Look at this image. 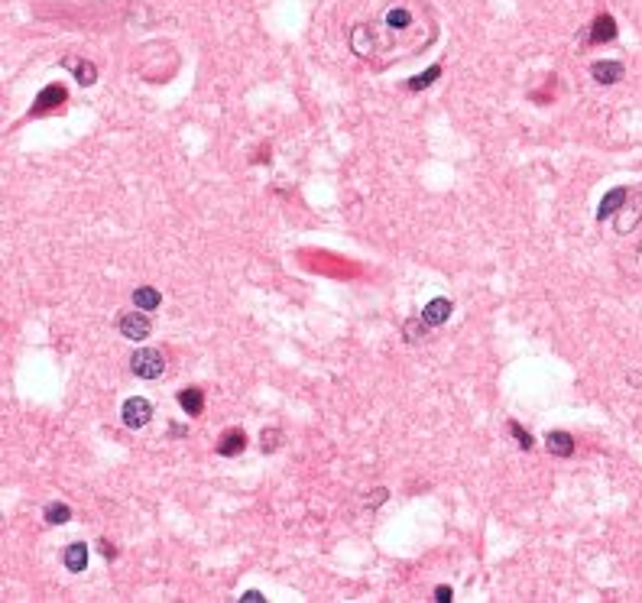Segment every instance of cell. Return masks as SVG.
<instances>
[{"label":"cell","instance_id":"6da1fadb","mask_svg":"<svg viewBox=\"0 0 642 603\" xmlns=\"http://www.w3.org/2000/svg\"><path fill=\"white\" fill-rule=\"evenodd\" d=\"M130 370H133V377H140V379H159L162 373H166V357H162L159 351H153V347H140V351H133V357H130Z\"/></svg>","mask_w":642,"mask_h":603},{"label":"cell","instance_id":"7a4b0ae2","mask_svg":"<svg viewBox=\"0 0 642 603\" xmlns=\"http://www.w3.org/2000/svg\"><path fill=\"white\" fill-rule=\"evenodd\" d=\"M123 425L127 428H146L150 422H153V406L143 399V396H130L127 402H123Z\"/></svg>","mask_w":642,"mask_h":603},{"label":"cell","instance_id":"3957f363","mask_svg":"<svg viewBox=\"0 0 642 603\" xmlns=\"http://www.w3.org/2000/svg\"><path fill=\"white\" fill-rule=\"evenodd\" d=\"M117 331H121L127 341H146L150 338V318L143 312H127L121 315V322H117Z\"/></svg>","mask_w":642,"mask_h":603},{"label":"cell","instance_id":"277c9868","mask_svg":"<svg viewBox=\"0 0 642 603\" xmlns=\"http://www.w3.org/2000/svg\"><path fill=\"white\" fill-rule=\"evenodd\" d=\"M617 39V20L610 13H600L587 30V42H610Z\"/></svg>","mask_w":642,"mask_h":603},{"label":"cell","instance_id":"5b68a950","mask_svg":"<svg viewBox=\"0 0 642 603\" xmlns=\"http://www.w3.org/2000/svg\"><path fill=\"white\" fill-rule=\"evenodd\" d=\"M626 195H629V188H623V185L603 195L600 208H597V221H607V217H613V214H617V211L623 208V205H626Z\"/></svg>","mask_w":642,"mask_h":603},{"label":"cell","instance_id":"8992f818","mask_svg":"<svg viewBox=\"0 0 642 603\" xmlns=\"http://www.w3.org/2000/svg\"><path fill=\"white\" fill-rule=\"evenodd\" d=\"M62 561H65V568H68L72 574H81L85 568H88V545H85V542H72V545L65 548Z\"/></svg>","mask_w":642,"mask_h":603},{"label":"cell","instance_id":"52a82bcc","mask_svg":"<svg viewBox=\"0 0 642 603\" xmlns=\"http://www.w3.org/2000/svg\"><path fill=\"white\" fill-rule=\"evenodd\" d=\"M65 101V88L62 85H49V88H42L40 91V97H36V107H32L30 114H46V111H52V107H59Z\"/></svg>","mask_w":642,"mask_h":603},{"label":"cell","instance_id":"ba28073f","mask_svg":"<svg viewBox=\"0 0 642 603\" xmlns=\"http://www.w3.org/2000/svg\"><path fill=\"white\" fill-rule=\"evenodd\" d=\"M590 75H594V81H600V85H617V81L626 75V68H623V62H594L590 65Z\"/></svg>","mask_w":642,"mask_h":603},{"label":"cell","instance_id":"9c48e42d","mask_svg":"<svg viewBox=\"0 0 642 603\" xmlns=\"http://www.w3.org/2000/svg\"><path fill=\"white\" fill-rule=\"evenodd\" d=\"M451 312H454V308H451V302L448 298H432V302H428L425 308H422V318H425L428 324H444L451 318Z\"/></svg>","mask_w":642,"mask_h":603},{"label":"cell","instance_id":"30bf717a","mask_svg":"<svg viewBox=\"0 0 642 603\" xmlns=\"http://www.w3.org/2000/svg\"><path fill=\"white\" fill-rule=\"evenodd\" d=\"M243 448H247V434L237 432V428H234V432H224V438L217 441V454H221V458H237Z\"/></svg>","mask_w":642,"mask_h":603},{"label":"cell","instance_id":"8fae6325","mask_svg":"<svg viewBox=\"0 0 642 603\" xmlns=\"http://www.w3.org/2000/svg\"><path fill=\"white\" fill-rule=\"evenodd\" d=\"M545 444L555 458H571V454H574V438H571L568 432H548Z\"/></svg>","mask_w":642,"mask_h":603},{"label":"cell","instance_id":"7c38bea8","mask_svg":"<svg viewBox=\"0 0 642 603\" xmlns=\"http://www.w3.org/2000/svg\"><path fill=\"white\" fill-rule=\"evenodd\" d=\"M133 305H137L140 312H153V308L162 305V296L153 289V286H140V289L133 292Z\"/></svg>","mask_w":642,"mask_h":603},{"label":"cell","instance_id":"4fadbf2b","mask_svg":"<svg viewBox=\"0 0 642 603\" xmlns=\"http://www.w3.org/2000/svg\"><path fill=\"white\" fill-rule=\"evenodd\" d=\"M178 406H182L188 415H201V409H205V393L195 389V386L182 389V393H178Z\"/></svg>","mask_w":642,"mask_h":603},{"label":"cell","instance_id":"5bb4252c","mask_svg":"<svg viewBox=\"0 0 642 603\" xmlns=\"http://www.w3.org/2000/svg\"><path fill=\"white\" fill-rule=\"evenodd\" d=\"M65 65L75 72V78H78V85H95L97 81V68L91 62H78V59H65Z\"/></svg>","mask_w":642,"mask_h":603},{"label":"cell","instance_id":"9a60e30c","mask_svg":"<svg viewBox=\"0 0 642 603\" xmlns=\"http://www.w3.org/2000/svg\"><path fill=\"white\" fill-rule=\"evenodd\" d=\"M639 217H642V211L639 208H629V205H626V208L617 214V233H629L636 224H639Z\"/></svg>","mask_w":642,"mask_h":603},{"label":"cell","instance_id":"2e32d148","mask_svg":"<svg viewBox=\"0 0 642 603\" xmlns=\"http://www.w3.org/2000/svg\"><path fill=\"white\" fill-rule=\"evenodd\" d=\"M72 519V509L65 506V503H49L46 506V523L49 525H65Z\"/></svg>","mask_w":642,"mask_h":603},{"label":"cell","instance_id":"e0dca14e","mask_svg":"<svg viewBox=\"0 0 642 603\" xmlns=\"http://www.w3.org/2000/svg\"><path fill=\"white\" fill-rule=\"evenodd\" d=\"M409 23H412V13L406 7L386 10V26H389V30H406Z\"/></svg>","mask_w":642,"mask_h":603},{"label":"cell","instance_id":"ac0fdd59","mask_svg":"<svg viewBox=\"0 0 642 603\" xmlns=\"http://www.w3.org/2000/svg\"><path fill=\"white\" fill-rule=\"evenodd\" d=\"M438 75H442V68H438V65H432V68H428L425 75H416V78L409 81V88H412V91H418V88H428V85H432V81L438 78Z\"/></svg>","mask_w":642,"mask_h":603},{"label":"cell","instance_id":"d6986e66","mask_svg":"<svg viewBox=\"0 0 642 603\" xmlns=\"http://www.w3.org/2000/svg\"><path fill=\"white\" fill-rule=\"evenodd\" d=\"M425 328H428L425 318H412V322H406V328H402V331H406V338H409V341H418L422 334H425Z\"/></svg>","mask_w":642,"mask_h":603},{"label":"cell","instance_id":"ffe728a7","mask_svg":"<svg viewBox=\"0 0 642 603\" xmlns=\"http://www.w3.org/2000/svg\"><path fill=\"white\" fill-rule=\"evenodd\" d=\"M509 432H513V438L519 441V448H522V451H529V448H532V434L526 432V428H522L519 422H509Z\"/></svg>","mask_w":642,"mask_h":603},{"label":"cell","instance_id":"44dd1931","mask_svg":"<svg viewBox=\"0 0 642 603\" xmlns=\"http://www.w3.org/2000/svg\"><path fill=\"white\" fill-rule=\"evenodd\" d=\"M279 438H282V432H263V438H260V441H263V451H276L279 448Z\"/></svg>","mask_w":642,"mask_h":603},{"label":"cell","instance_id":"7402d4cb","mask_svg":"<svg viewBox=\"0 0 642 603\" xmlns=\"http://www.w3.org/2000/svg\"><path fill=\"white\" fill-rule=\"evenodd\" d=\"M435 600H438V603H451V600H454V590H451V587H435Z\"/></svg>","mask_w":642,"mask_h":603},{"label":"cell","instance_id":"603a6c76","mask_svg":"<svg viewBox=\"0 0 642 603\" xmlns=\"http://www.w3.org/2000/svg\"><path fill=\"white\" fill-rule=\"evenodd\" d=\"M241 600H243V603H260V600H263V594H260V590H247V594H243Z\"/></svg>","mask_w":642,"mask_h":603},{"label":"cell","instance_id":"cb8c5ba5","mask_svg":"<svg viewBox=\"0 0 642 603\" xmlns=\"http://www.w3.org/2000/svg\"><path fill=\"white\" fill-rule=\"evenodd\" d=\"M101 552H104L107 558H114V545H111V542H101Z\"/></svg>","mask_w":642,"mask_h":603}]
</instances>
